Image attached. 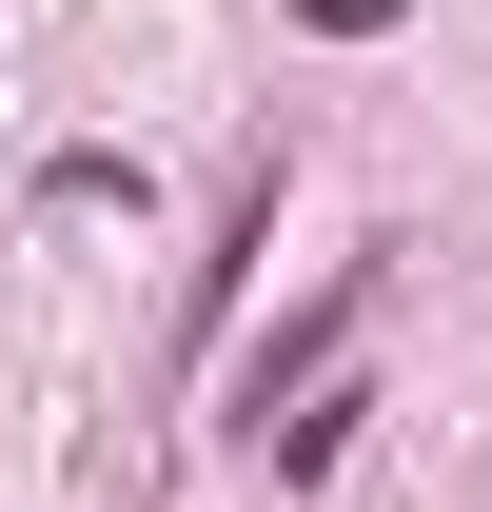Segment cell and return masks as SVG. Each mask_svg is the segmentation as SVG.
Segmentation results:
<instances>
[{
    "label": "cell",
    "instance_id": "6da1fadb",
    "mask_svg": "<svg viewBox=\"0 0 492 512\" xmlns=\"http://www.w3.org/2000/svg\"><path fill=\"white\" fill-rule=\"evenodd\" d=\"M355 296H374V276H335V296H315V316H296V335H256V414H276V394H296V375H315V355H335V335H355Z\"/></svg>",
    "mask_w": 492,
    "mask_h": 512
}]
</instances>
